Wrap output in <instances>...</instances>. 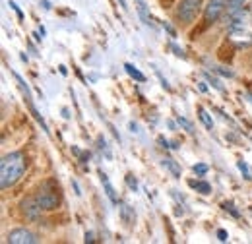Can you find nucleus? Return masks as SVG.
Returning <instances> with one entry per match:
<instances>
[{
    "label": "nucleus",
    "instance_id": "aec40b11",
    "mask_svg": "<svg viewBox=\"0 0 252 244\" xmlns=\"http://www.w3.org/2000/svg\"><path fill=\"white\" fill-rule=\"evenodd\" d=\"M214 70H216V72H220L221 76H227V78H233V72H231V70H225V68H221V66H216Z\"/></svg>",
    "mask_w": 252,
    "mask_h": 244
},
{
    "label": "nucleus",
    "instance_id": "f8f14e48",
    "mask_svg": "<svg viewBox=\"0 0 252 244\" xmlns=\"http://www.w3.org/2000/svg\"><path fill=\"white\" fill-rule=\"evenodd\" d=\"M190 188H194V190H198L200 194H210L212 192V186L208 183H196V181H190Z\"/></svg>",
    "mask_w": 252,
    "mask_h": 244
},
{
    "label": "nucleus",
    "instance_id": "9d476101",
    "mask_svg": "<svg viewBox=\"0 0 252 244\" xmlns=\"http://www.w3.org/2000/svg\"><path fill=\"white\" fill-rule=\"evenodd\" d=\"M121 215H123V221H125L128 227H130V225L134 223V219H136V215H134V212H132V208L126 206V204L121 208Z\"/></svg>",
    "mask_w": 252,
    "mask_h": 244
},
{
    "label": "nucleus",
    "instance_id": "423d86ee",
    "mask_svg": "<svg viewBox=\"0 0 252 244\" xmlns=\"http://www.w3.org/2000/svg\"><path fill=\"white\" fill-rule=\"evenodd\" d=\"M8 243L12 244H37L39 239L33 235L32 231H26V229H16L8 235Z\"/></svg>",
    "mask_w": 252,
    "mask_h": 244
},
{
    "label": "nucleus",
    "instance_id": "f257e3e1",
    "mask_svg": "<svg viewBox=\"0 0 252 244\" xmlns=\"http://www.w3.org/2000/svg\"><path fill=\"white\" fill-rule=\"evenodd\" d=\"M26 171V157L22 152L8 153L0 161V186L10 188L22 179Z\"/></svg>",
    "mask_w": 252,
    "mask_h": 244
},
{
    "label": "nucleus",
    "instance_id": "b1692460",
    "mask_svg": "<svg viewBox=\"0 0 252 244\" xmlns=\"http://www.w3.org/2000/svg\"><path fill=\"white\" fill-rule=\"evenodd\" d=\"M86 243H94V235H92V233L86 235Z\"/></svg>",
    "mask_w": 252,
    "mask_h": 244
},
{
    "label": "nucleus",
    "instance_id": "5701e85b",
    "mask_svg": "<svg viewBox=\"0 0 252 244\" xmlns=\"http://www.w3.org/2000/svg\"><path fill=\"white\" fill-rule=\"evenodd\" d=\"M10 6H12V8H14V10H16V14H18V16H20V18H24V14H22V12H20V8H18V4H16V2H10Z\"/></svg>",
    "mask_w": 252,
    "mask_h": 244
},
{
    "label": "nucleus",
    "instance_id": "6ab92c4d",
    "mask_svg": "<svg viewBox=\"0 0 252 244\" xmlns=\"http://www.w3.org/2000/svg\"><path fill=\"white\" fill-rule=\"evenodd\" d=\"M194 173L196 175H206L208 173V167L206 165H194Z\"/></svg>",
    "mask_w": 252,
    "mask_h": 244
},
{
    "label": "nucleus",
    "instance_id": "7ed1b4c3",
    "mask_svg": "<svg viewBox=\"0 0 252 244\" xmlns=\"http://www.w3.org/2000/svg\"><path fill=\"white\" fill-rule=\"evenodd\" d=\"M33 200L37 202V206L43 210V212H51V210H57L61 206V194H59V188H51V184H45L35 196Z\"/></svg>",
    "mask_w": 252,
    "mask_h": 244
},
{
    "label": "nucleus",
    "instance_id": "9b49d317",
    "mask_svg": "<svg viewBox=\"0 0 252 244\" xmlns=\"http://www.w3.org/2000/svg\"><path fill=\"white\" fill-rule=\"evenodd\" d=\"M198 117H200V121L204 122V126H206L208 130L214 128V121L210 119V115H208V111H206L204 107H198Z\"/></svg>",
    "mask_w": 252,
    "mask_h": 244
},
{
    "label": "nucleus",
    "instance_id": "a211bd4d",
    "mask_svg": "<svg viewBox=\"0 0 252 244\" xmlns=\"http://www.w3.org/2000/svg\"><path fill=\"white\" fill-rule=\"evenodd\" d=\"M204 76H206V78H208V80L212 82V86H214L216 90H220V92H223V86H221V84H220V80H216V78H212V76H210L208 72H204Z\"/></svg>",
    "mask_w": 252,
    "mask_h": 244
},
{
    "label": "nucleus",
    "instance_id": "4468645a",
    "mask_svg": "<svg viewBox=\"0 0 252 244\" xmlns=\"http://www.w3.org/2000/svg\"><path fill=\"white\" fill-rule=\"evenodd\" d=\"M243 2H245V0H229V4H227V14L233 16L235 12H239V10L243 8Z\"/></svg>",
    "mask_w": 252,
    "mask_h": 244
},
{
    "label": "nucleus",
    "instance_id": "ddd939ff",
    "mask_svg": "<svg viewBox=\"0 0 252 244\" xmlns=\"http://www.w3.org/2000/svg\"><path fill=\"white\" fill-rule=\"evenodd\" d=\"M125 70L132 76V78H134V80H138V82H146V76H144L140 70H136L132 64H125Z\"/></svg>",
    "mask_w": 252,
    "mask_h": 244
},
{
    "label": "nucleus",
    "instance_id": "2eb2a0df",
    "mask_svg": "<svg viewBox=\"0 0 252 244\" xmlns=\"http://www.w3.org/2000/svg\"><path fill=\"white\" fill-rule=\"evenodd\" d=\"M179 126H183L189 134H194V132H196V130H194V126H192V122H189L187 119H179Z\"/></svg>",
    "mask_w": 252,
    "mask_h": 244
},
{
    "label": "nucleus",
    "instance_id": "1a4fd4ad",
    "mask_svg": "<svg viewBox=\"0 0 252 244\" xmlns=\"http://www.w3.org/2000/svg\"><path fill=\"white\" fill-rule=\"evenodd\" d=\"M163 165L173 173V177H175V179H181V167L177 165V161H175V159L165 157V159H163Z\"/></svg>",
    "mask_w": 252,
    "mask_h": 244
},
{
    "label": "nucleus",
    "instance_id": "0eeeda50",
    "mask_svg": "<svg viewBox=\"0 0 252 244\" xmlns=\"http://www.w3.org/2000/svg\"><path fill=\"white\" fill-rule=\"evenodd\" d=\"M99 177H101V183H103V186H105V192H107L109 200H111L113 204H119V198H117V194H115V188H113V184L109 183L107 175H105L103 171H99Z\"/></svg>",
    "mask_w": 252,
    "mask_h": 244
},
{
    "label": "nucleus",
    "instance_id": "f3484780",
    "mask_svg": "<svg viewBox=\"0 0 252 244\" xmlns=\"http://www.w3.org/2000/svg\"><path fill=\"white\" fill-rule=\"evenodd\" d=\"M223 210H225V212H229L233 217H239V212L235 210V206H233L231 202H225V204H223Z\"/></svg>",
    "mask_w": 252,
    "mask_h": 244
},
{
    "label": "nucleus",
    "instance_id": "4be33fe9",
    "mask_svg": "<svg viewBox=\"0 0 252 244\" xmlns=\"http://www.w3.org/2000/svg\"><path fill=\"white\" fill-rule=\"evenodd\" d=\"M218 239H220L221 243H225L227 241V233L225 231H218Z\"/></svg>",
    "mask_w": 252,
    "mask_h": 244
},
{
    "label": "nucleus",
    "instance_id": "dca6fc26",
    "mask_svg": "<svg viewBox=\"0 0 252 244\" xmlns=\"http://www.w3.org/2000/svg\"><path fill=\"white\" fill-rule=\"evenodd\" d=\"M239 169H241V173H243V177L247 179V181H251V171H249V167H247V163H243V161H239Z\"/></svg>",
    "mask_w": 252,
    "mask_h": 244
},
{
    "label": "nucleus",
    "instance_id": "6e6552de",
    "mask_svg": "<svg viewBox=\"0 0 252 244\" xmlns=\"http://www.w3.org/2000/svg\"><path fill=\"white\" fill-rule=\"evenodd\" d=\"M136 4H138V14H140L142 22H144L146 26H152V16H150V12H148L146 2H144V0H136Z\"/></svg>",
    "mask_w": 252,
    "mask_h": 244
},
{
    "label": "nucleus",
    "instance_id": "f03ea898",
    "mask_svg": "<svg viewBox=\"0 0 252 244\" xmlns=\"http://www.w3.org/2000/svg\"><path fill=\"white\" fill-rule=\"evenodd\" d=\"M229 37L239 43H252V16L251 10L241 8L233 16H229Z\"/></svg>",
    "mask_w": 252,
    "mask_h": 244
},
{
    "label": "nucleus",
    "instance_id": "20e7f679",
    "mask_svg": "<svg viewBox=\"0 0 252 244\" xmlns=\"http://www.w3.org/2000/svg\"><path fill=\"white\" fill-rule=\"evenodd\" d=\"M200 6H202L200 0H181V4L177 8V18L185 24H190L196 18V14L200 12Z\"/></svg>",
    "mask_w": 252,
    "mask_h": 244
},
{
    "label": "nucleus",
    "instance_id": "412c9836",
    "mask_svg": "<svg viewBox=\"0 0 252 244\" xmlns=\"http://www.w3.org/2000/svg\"><path fill=\"white\" fill-rule=\"evenodd\" d=\"M126 183H128V186H130L132 190H136V188H138V184H136V181L132 179V175H126Z\"/></svg>",
    "mask_w": 252,
    "mask_h": 244
},
{
    "label": "nucleus",
    "instance_id": "39448f33",
    "mask_svg": "<svg viewBox=\"0 0 252 244\" xmlns=\"http://www.w3.org/2000/svg\"><path fill=\"white\" fill-rule=\"evenodd\" d=\"M227 4H229V0H210V2H208V6H206V12H204L206 22H208V24L218 22L221 16H223V12H225Z\"/></svg>",
    "mask_w": 252,
    "mask_h": 244
},
{
    "label": "nucleus",
    "instance_id": "393cba45",
    "mask_svg": "<svg viewBox=\"0 0 252 244\" xmlns=\"http://www.w3.org/2000/svg\"><path fill=\"white\" fill-rule=\"evenodd\" d=\"M119 4H121V6L125 8V10H128V6H126V2H125V0H119Z\"/></svg>",
    "mask_w": 252,
    "mask_h": 244
}]
</instances>
